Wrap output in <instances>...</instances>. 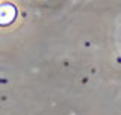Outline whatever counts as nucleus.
I'll return each mask as SVG.
<instances>
[{"label": "nucleus", "mask_w": 121, "mask_h": 115, "mask_svg": "<svg viewBox=\"0 0 121 115\" xmlns=\"http://www.w3.org/2000/svg\"><path fill=\"white\" fill-rule=\"evenodd\" d=\"M17 18V9L11 3L0 5V26H9Z\"/></svg>", "instance_id": "f257e3e1"}]
</instances>
